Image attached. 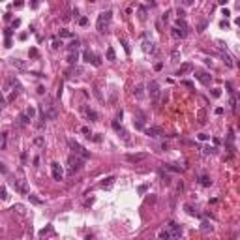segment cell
<instances>
[{
    "mask_svg": "<svg viewBox=\"0 0 240 240\" xmlns=\"http://www.w3.org/2000/svg\"><path fill=\"white\" fill-rule=\"evenodd\" d=\"M28 199H30V203H34V204H41V199H38V197H36V195H28Z\"/></svg>",
    "mask_w": 240,
    "mask_h": 240,
    "instance_id": "cell-31",
    "label": "cell"
},
{
    "mask_svg": "<svg viewBox=\"0 0 240 240\" xmlns=\"http://www.w3.org/2000/svg\"><path fill=\"white\" fill-rule=\"evenodd\" d=\"M220 24H221V28H227V26H229V23H227V21H221Z\"/></svg>",
    "mask_w": 240,
    "mask_h": 240,
    "instance_id": "cell-55",
    "label": "cell"
},
{
    "mask_svg": "<svg viewBox=\"0 0 240 240\" xmlns=\"http://www.w3.org/2000/svg\"><path fill=\"white\" fill-rule=\"evenodd\" d=\"M221 58H223V62H225L227 68H231V66H233V60H231V56H229L227 53H221Z\"/></svg>",
    "mask_w": 240,
    "mask_h": 240,
    "instance_id": "cell-23",
    "label": "cell"
},
{
    "mask_svg": "<svg viewBox=\"0 0 240 240\" xmlns=\"http://www.w3.org/2000/svg\"><path fill=\"white\" fill-rule=\"evenodd\" d=\"M199 139L201 141H206V139H208V135H206V133H199Z\"/></svg>",
    "mask_w": 240,
    "mask_h": 240,
    "instance_id": "cell-52",
    "label": "cell"
},
{
    "mask_svg": "<svg viewBox=\"0 0 240 240\" xmlns=\"http://www.w3.org/2000/svg\"><path fill=\"white\" fill-rule=\"evenodd\" d=\"M159 177H161V182L165 184V186H169V184H171V177H169V175H165V173H159Z\"/></svg>",
    "mask_w": 240,
    "mask_h": 240,
    "instance_id": "cell-28",
    "label": "cell"
},
{
    "mask_svg": "<svg viewBox=\"0 0 240 240\" xmlns=\"http://www.w3.org/2000/svg\"><path fill=\"white\" fill-rule=\"evenodd\" d=\"M83 60H85V62H92V64H94L96 62V54L90 53V51H85V53H83Z\"/></svg>",
    "mask_w": 240,
    "mask_h": 240,
    "instance_id": "cell-17",
    "label": "cell"
},
{
    "mask_svg": "<svg viewBox=\"0 0 240 240\" xmlns=\"http://www.w3.org/2000/svg\"><path fill=\"white\" fill-rule=\"evenodd\" d=\"M79 24H81V26H86V24H88V17H79Z\"/></svg>",
    "mask_w": 240,
    "mask_h": 240,
    "instance_id": "cell-37",
    "label": "cell"
},
{
    "mask_svg": "<svg viewBox=\"0 0 240 240\" xmlns=\"http://www.w3.org/2000/svg\"><path fill=\"white\" fill-rule=\"evenodd\" d=\"M24 114H26V116H28V118H30V120H32V118L36 116V109H34V107H26V111H24Z\"/></svg>",
    "mask_w": 240,
    "mask_h": 240,
    "instance_id": "cell-26",
    "label": "cell"
},
{
    "mask_svg": "<svg viewBox=\"0 0 240 240\" xmlns=\"http://www.w3.org/2000/svg\"><path fill=\"white\" fill-rule=\"evenodd\" d=\"M197 116H199V124H204V122H206V120H204V111H203V109L199 111V114H197Z\"/></svg>",
    "mask_w": 240,
    "mask_h": 240,
    "instance_id": "cell-36",
    "label": "cell"
},
{
    "mask_svg": "<svg viewBox=\"0 0 240 240\" xmlns=\"http://www.w3.org/2000/svg\"><path fill=\"white\" fill-rule=\"evenodd\" d=\"M13 210H17L19 214H24V208L21 206V204H15V206H13Z\"/></svg>",
    "mask_w": 240,
    "mask_h": 240,
    "instance_id": "cell-42",
    "label": "cell"
},
{
    "mask_svg": "<svg viewBox=\"0 0 240 240\" xmlns=\"http://www.w3.org/2000/svg\"><path fill=\"white\" fill-rule=\"evenodd\" d=\"M111 17H113V13L111 11H101L100 17H98V30L100 32H105L109 26V23H111Z\"/></svg>",
    "mask_w": 240,
    "mask_h": 240,
    "instance_id": "cell-1",
    "label": "cell"
},
{
    "mask_svg": "<svg viewBox=\"0 0 240 240\" xmlns=\"http://www.w3.org/2000/svg\"><path fill=\"white\" fill-rule=\"evenodd\" d=\"M177 28H182V30H186V23H184V21H182V19H178V21H177Z\"/></svg>",
    "mask_w": 240,
    "mask_h": 240,
    "instance_id": "cell-34",
    "label": "cell"
},
{
    "mask_svg": "<svg viewBox=\"0 0 240 240\" xmlns=\"http://www.w3.org/2000/svg\"><path fill=\"white\" fill-rule=\"evenodd\" d=\"M171 34H173V38H177V40H182V38H186V30H182V28H177V26H173Z\"/></svg>",
    "mask_w": 240,
    "mask_h": 240,
    "instance_id": "cell-13",
    "label": "cell"
},
{
    "mask_svg": "<svg viewBox=\"0 0 240 240\" xmlns=\"http://www.w3.org/2000/svg\"><path fill=\"white\" fill-rule=\"evenodd\" d=\"M11 64H13L17 69H26V64H24L23 60H19V58H13V60H11Z\"/></svg>",
    "mask_w": 240,
    "mask_h": 240,
    "instance_id": "cell-19",
    "label": "cell"
},
{
    "mask_svg": "<svg viewBox=\"0 0 240 240\" xmlns=\"http://www.w3.org/2000/svg\"><path fill=\"white\" fill-rule=\"evenodd\" d=\"M184 208L188 210V214H195V210H193V206H191V204H186V206H184Z\"/></svg>",
    "mask_w": 240,
    "mask_h": 240,
    "instance_id": "cell-46",
    "label": "cell"
},
{
    "mask_svg": "<svg viewBox=\"0 0 240 240\" xmlns=\"http://www.w3.org/2000/svg\"><path fill=\"white\" fill-rule=\"evenodd\" d=\"M79 60V53H69V56H68V62L69 64H75Z\"/></svg>",
    "mask_w": 240,
    "mask_h": 240,
    "instance_id": "cell-27",
    "label": "cell"
},
{
    "mask_svg": "<svg viewBox=\"0 0 240 240\" xmlns=\"http://www.w3.org/2000/svg\"><path fill=\"white\" fill-rule=\"evenodd\" d=\"M60 45H62V41H58V40H53V49H58Z\"/></svg>",
    "mask_w": 240,
    "mask_h": 240,
    "instance_id": "cell-43",
    "label": "cell"
},
{
    "mask_svg": "<svg viewBox=\"0 0 240 240\" xmlns=\"http://www.w3.org/2000/svg\"><path fill=\"white\" fill-rule=\"evenodd\" d=\"M73 34L69 30H66V28H64V30H60V38H71Z\"/></svg>",
    "mask_w": 240,
    "mask_h": 240,
    "instance_id": "cell-32",
    "label": "cell"
},
{
    "mask_svg": "<svg viewBox=\"0 0 240 240\" xmlns=\"http://www.w3.org/2000/svg\"><path fill=\"white\" fill-rule=\"evenodd\" d=\"M4 36H6V40L11 38V28H6V30H4Z\"/></svg>",
    "mask_w": 240,
    "mask_h": 240,
    "instance_id": "cell-44",
    "label": "cell"
},
{
    "mask_svg": "<svg viewBox=\"0 0 240 240\" xmlns=\"http://www.w3.org/2000/svg\"><path fill=\"white\" fill-rule=\"evenodd\" d=\"M34 145H36V146H43V145H45V139H43V137H36V139H34Z\"/></svg>",
    "mask_w": 240,
    "mask_h": 240,
    "instance_id": "cell-30",
    "label": "cell"
},
{
    "mask_svg": "<svg viewBox=\"0 0 240 240\" xmlns=\"http://www.w3.org/2000/svg\"><path fill=\"white\" fill-rule=\"evenodd\" d=\"M158 236H159V240H173V235H171L169 229H161Z\"/></svg>",
    "mask_w": 240,
    "mask_h": 240,
    "instance_id": "cell-18",
    "label": "cell"
},
{
    "mask_svg": "<svg viewBox=\"0 0 240 240\" xmlns=\"http://www.w3.org/2000/svg\"><path fill=\"white\" fill-rule=\"evenodd\" d=\"M49 233H51V227H45V229L40 231V236H45V235H49Z\"/></svg>",
    "mask_w": 240,
    "mask_h": 240,
    "instance_id": "cell-39",
    "label": "cell"
},
{
    "mask_svg": "<svg viewBox=\"0 0 240 240\" xmlns=\"http://www.w3.org/2000/svg\"><path fill=\"white\" fill-rule=\"evenodd\" d=\"M171 62H180V53L178 51H173L171 53Z\"/></svg>",
    "mask_w": 240,
    "mask_h": 240,
    "instance_id": "cell-29",
    "label": "cell"
},
{
    "mask_svg": "<svg viewBox=\"0 0 240 240\" xmlns=\"http://www.w3.org/2000/svg\"><path fill=\"white\" fill-rule=\"evenodd\" d=\"M83 161H85V159L81 158V156H69L68 158V163H69V173H77L79 169L83 167Z\"/></svg>",
    "mask_w": 240,
    "mask_h": 240,
    "instance_id": "cell-2",
    "label": "cell"
},
{
    "mask_svg": "<svg viewBox=\"0 0 240 240\" xmlns=\"http://www.w3.org/2000/svg\"><path fill=\"white\" fill-rule=\"evenodd\" d=\"M146 88H148V94H150L152 100H158V98H159V92H161V90H159V83L158 81H150Z\"/></svg>",
    "mask_w": 240,
    "mask_h": 240,
    "instance_id": "cell-4",
    "label": "cell"
},
{
    "mask_svg": "<svg viewBox=\"0 0 240 240\" xmlns=\"http://www.w3.org/2000/svg\"><path fill=\"white\" fill-rule=\"evenodd\" d=\"M79 45H81V43H79V40H73L71 43H69L68 45V49H69V53H77V49H79Z\"/></svg>",
    "mask_w": 240,
    "mask_h": 240,
    "instance_id": "cell-20",
    "label": "cell"
},
{
    "mask_svg": "<svg viewBox=\"0 0 240 240\" xmlns=\"http://www.w3.org/2000/svg\"><path fill=\"white\" fill-rule=\"evenodd\" d=\"M81 132L85 133L86 137H90V135H88V133H90V128H86V126H85V128H81Z\"/></svg>",
    "mask_w": 240,
    "mask_h": 240,
    "instance_id": "cell-47",
    "label": "cell"
},
{
    "mask_svg": "<svg viewBox=\"0 0 240 240\" xmlns=\"http://www.w3.org/2000/svg\"><path fill=\"white\" fill-rule=\"evenodd\" d=\"M114 184V177H107V178H103V180L100 182V188H103V190H109V188Z\"/></svg>",
    "mask_w": 240,
    "mask_h": 240,
    "instance_id": "cell-12",
    "label": "cell"
},
{
    "mask_svg": "<svg viewBox=\"0 0 240 240\" xmlns=\"http://www.w3.org/2000/svg\"><path fill=\"white\" fill-rule=\"evenodd\" d=\"M105 56H107V60H109V62H113V60L116 58V54H114V49H113V47H109V49H107Z\"/></svg>",
    "mask_w": 240,
    "mask_h": 240,
    "instance_id": "cell-22",
    "label": "cell"
},
{
    "mask_svg": "<svg viewBox=\"0 0 240 240\" xmlns=\"http://www.w3.org/2000/svg\"><path fill=\"white\" fill-rule=\"evenodd\" d=\"M199 184L204 186V188H208V186H212V178H210L208 175H201V177H199Z\"/></svg>",
    "mask_w": 240,
    "mask_h": 240,
    "instance_id": "cell-15",
    "label": "cell"
},
{
    "mask_svg": "<svg viewBox=\"0 0 240 240\" xmlns=\"http://www.w3.org/2000/svg\"><path fill=\"white\" fill-rule=\"evenodd\" d=\"M30 56L32 58H38V49H30Z\"/></svg>",
    "mask_w": 240,
    "mask_h": 240,
    "instance_id": "cell-49",
    "label": "cell"
},
{
    "mask_svg": "<svg viewBox=\"0 0 240 240\" xmlns=\"http://www.w3.org/2000/svg\"><path fill=\"white\" fill-rule=\"evenodd\" d=\"M145 132H146V135L152 137V139H156V137H161V135H163V130H161V128H146Z\"/></svg>",
    "mask_w": 240,
    "mask_h": 240,
    "instance_id": "cell-8",
    "label": "cell"
},
{
    "mask_svg": "<svg viewBox=\"0 0 240 240\" xmlns=\"http://www.w3.org/2000/svg\"><path fill=\"white\" fill-rule=\"evenodd\" d=\"M69 146H71V148L75 150V154L81 156L83 159H88V158H90V152H88V150H85L81 145H79V143H75V141H69Z\"/></svg>",
    "mask_w": 240,
    "mask_h": 240,
    "instance_id": "cell-3",
    "label": "cell"
},
{
    "mask_svg": "<svg viewBox=\"0 0 240 240\" xmlns=\"http://www.w3.org/2000/svg\"><path fill=\"white\" fill-rule=\"evenodd\" d=\"M6 143H8V133H2V150L6 148Z\"/></svg>",
    "mask_w": 240,
    "mask_h": 240,
    "instance_id": "cell-38",
    "label": "cell"
},
{
    "mask_svg": "<svg viewBox=\"0 0 240 240\" xmlns=\"http://www.w3.org/2000/svg\"><path fill=\"white\" fill-rule=\"evenodd\" d=\"M235 23H236V24H238V26H240V17H238V19H236V21H235Z\"/></svg>",
    "mask_w": 240,
    "mask_h": 240,
    "instance_id": "cell-57",
    "label": "cell"
},
{
    "mask_svg": "<svg viewBox=\"0 0 240 240\" xmlns=\"http://www.w3.org/2000/svg\"><path fill=\"white\" fill-rule=\"evenodd\" d=\"M177 13H178V19H184V15H186L182 8H178V9H177Z\"/></svg>",
    "mask_w": 240,
    "mask_h": 240,
    "instance_id": "cell-45",
    "label": "cell"
},
{
    "mask_svg": "<svg viewBox=\"0 0 240 240\" xmlns=\"http://www.w3.org/2000/svg\"><path fill=\"white\" fill-rule=\"evenodd\" d=\"M191 68H193V66H191V64H182L180 68L177 69V73H175V75H184V73L191 71Z\"/></svg>",
    "mask_w": 240,
    "mask_h": 240,
    "instance_id": "cell-16",
    "label": "cell"
},
{
    "mask_svg": "<svg viewBox=\"0 0 240 240\" xmlns=\"http://www.w3.org/2000/svg\"><path fill=\"white\" fill-rule=\"evenodd\" d=\"M19 24H21V21H19V19H15L13 23H11V26H13V28H17V26H19Z\"/></svg>",
    "mask_w": 240,
    "mask_h": 240,
    "instance_id": "cell-51",
    "label": "cell"
},
{
    "mask_svg": "<svg viewBox=\"0 0 240 240\" xmlns=\"http://www.w3.org/2000/svg\"><path fill=\"white\" fill-rule=\"evenodd\" d=\"M169 13H171V11H165V13L161 15V19H163V21H167V19H169Z\"/></svg>",
    "mask_w": 240,
    "mask_h": 240,
    "instance_id": "cell-53",
    "label": "cell"
},
{
    "mask_svg": "<svg viewBox=\"0 0 240 240\" xmlns=\"http://www.w3.org/2000/svg\"><path fill=\"white\" fill-rule=\"evenodd\" d=\"M120 41H122V45H124V49H126V53H130V45H128V40H126V38H120Z\"/></svg>",
    "mask_w": 240,
    "mask_h": 240,
    "instance_id": "cell-35",
    "label": "cell"
},
{
    "mask_svg": "<svg viewBox=\"0 0 240 240\" xmlns=\"http://www.w3.org/2000/svg\"><path fill=\"white\" fill-rule=\"evenodd\" d=\"M28 124H30V118L23 113L21 116H19V126H28Z\"/></svg>",
    "mask_w": 240,
    "mask_h": 240,
    "instance_id": "cell-21",
    "label": "cell"
},
{
    "mask_svg": "<svg viewBox=\"0 0 240 240\" xmlns=\"http://www.w3.org/2000/svg\"><path fill=\"white\" fill-rule=\"evenodd\" d=\"M51 173H53V178H54V180L60 182L64 178V169L60 167V163H56V161L51 163Z\"/></svg>",
    "mask_w": 240,
    "mask_h": 240,
    "instance_id": "cell-5",
    "label": "cell"
},
{
    "mask_svg": "<svg viewBox=\"0 0 240 240\" xmlns=\"http://www.w3.org/2000/svg\"><path fill=\"white\" fill-rule=\"evenodd\" d=\"M195 79H199L203 85H210V81H212V77L206 71H195Z\"/></svg>",
    "mask_w": 240,
    "mask_h": 240,
    "instance_id": "cell-7",
    "label": "cell"
},
{
    "mask_svg": "<svg viewBox=\"0 0 240 240\" xmlns=\"http://www.w3.org/2000/svg\"><path fill=\"white\" fill-rule=\"evenodd\" d=\"M146 190H148V186H146V184H143V186H139V190H137V191L143 195V193H146Z\"/></svg>",
    "mask_w": 240,
    "mask_h": 240,
    "instance_id": "cell-40",
    "label": "cell"
},
{
    "mask_svg": "<svg viewBox=\"0 0 240 240\" xmlns=\"http://www.w3.org/2000/svg\"><path fill=\"white\" fill-rule=\"evenodd\" d=\"M204 26H206V23H201V24H199V32H203Z\"/></svg>",
    "mask_w": 240,
    "mask_h": 240,
    "instance_id": "cell-56",
    "label": "cell"
},
{
    "mask_svg": "<svg viewBox=\"0 0 240 240\" xmlns=\"http://www.w3.org/2000/svg\"><path fill=\"white\" fill-rule=\"evenodd\" d=\"M133 96H135L137 100H143V98H145V86H143V85H135V88H133Z\"/></svg>",
    "mask_w": 240,
    "mask_h": 240,
    "instance_id": "cell-10",
    "label": "cell"
},
{
    "mask_svg": "<svg viewBox=\"0 0 240 240\" xmlns=\"http://www.w3.org/2000/svg\"><path fill=\"white\" fill-rule=\"evenodd\" d=\"M86 240H94V238H92V236H86Z\"/></svg>",
    "mask_w": 240,
    "mask_h": 240,
    "instance_id": "cell-58",
    "label": "cell"
},
{
    "mask_svg": "<svg viewBox=\"0 0 240 240\" xmlns=\"http://www.w3.org/2000/svg\"><path fill=\"white\" fill-rule=\"evenodd\" d=\"M203 154L204 156H212V154H216V148H214V146H204V148H203Z\"/></svg>",
    "mask_w": 240,
    "mask_h": 240,
    "instance_id": "cell-25",
    "label": "cell"
},
{
    "mask_svg": "<svg viewBox=\"0 0 240 240\" xmlns=\"http://www.w3.org/2000/svg\"><path fill=\"white\" fill-rule=\"evenodd\" d=\"M212 229H214V227L210 225L208 221H203V223H201V231H203V233H210Z\"/></svg>",
    "mask_w": 240,
    "mask_h": 240,
    "instance_id": "cell-24",
    "label": "cell"
},
{
    "mask_svg": "<svg viewBox=\"0 0 240 240\" xmlns=\"http://www.w3.org/2000/svg\"><path fill=\"white\" fill-rule=\"evenodd\" d=\"M139 13H141V19H146V11H145V8H139Z\"/></svg>",
    "mask_w": 240,
    "mask_h": 240,
    "instance_id": "cell-48",
    "label": "cell"
},
{
    "mask_svg": "<svg viewBox=\"0 0 240 240\" xmlns=\"http://www.w3.org/2000/svg\"><path fill=\"white\" fill-rule=\"evenodd\" d=\"M212 96H214V98H220V96H221V90H220V88H214V90H212Z\"/></svg>",
    "mask_w": 240,
    "mask_h": 240,
    "instance_id": "cell-41",
    "label": "cell"
},
{
    "mask_svg": "<svg viewBox=\"0 0 240 240\" xmlns=\"http://www.w3.org/2000/svg\"><path fill=\"white\" fill-rule=\"evenodd\" d=\"M83 111H85L86 118H88V120H90V122H98V120H100V114L96 113L94 109H90V107H85V109H83Z\"/></svg>",
    "mask_w": 240,
    "mask_h": 240,
    "instance_id": "cell-6",
    "label": "cell"
},
{
    "mask_svg": "<svg viewBox=\"0 0 240 240\" xmlns=\"http://www.w3.org/2000/svg\"><path fill=\"white\" fill-rule=\"evenodd\" d=\"M11 184H13V188L17 191H21V193H24V195H30V193H28V190H26V186H23L19 180H11Z\"/></svg>",
    "mask_w": 240,
    "mask_h": 240,
    "instance_id": "cell-14",
    "label": "cell"
},
{
    "mask_svg": "<svg viewBox=\"0 0 240 240\" xmlns=\"http://www.w3.org/2000/svg\"><path fill=\"white\" fill-rule=\"evenodd\" d=\"M180 85H184V86H188V88H193V85H191L190 81H180Z\"/></svg>",
    "mask_w": 240,
    "mask_h": 240,
    "instance_id": "cell-50",
    "label": "cell"
},
{
    "mask_svg": "<svg viewBox=\"0 0 240 240\" xmlns=\"http://www.w3.org/2000/svg\"><path fill=\"white\" fill-rule=\"evenodd\" d=\"M161 68H163V64H156V66H154V69H156V71H159Z\"/></svg>",
    "mask_w": 240,
    "mask_h": 240,
    "instance_id": "cell-54",
    "label": "cell"
},
{
    "mask_svg": "<svg viewBox=\"0 0 240 240\" xmlns=\"http://www.w3.org/2000/svg\"><path fill=\"white\" fill-rule=\"evenodd\" d=\"M143 51H145V53H154V51H156L154 41H150V40H143Z\"/></svg>",
    "mask_w": 240,
    "mask_h": 240,
    "instance_id": "cell-11",
    "label": "cell"
},
{
    "mask_svg": "<svg viewBox=\"0 0 240 240\" xmlns=\"http://www.w3.org/2000/svg\"><path fill=\"white\" fill-rule=\"evenodd\" d=\"M0 197H2V201L8 199V190H6V186H2V190H0Z\"/></svg>",
    "mask_w": 240,
    "mask_h": 240,
    "instance_id": "cell-33",
    "label": "cell"
},
{
    "mask_svg": "<svg viewBox=\"0 0 240 240\" xmlns=\"http://www.w3.org/2000/svg\"><path fill=\"white\" fill-rule=\"evenodd\" d=\"M126 159L132 161V163H139V161H143V159H146V154H128Z\"/></svg>",
    "mask_w": 240,
    "mask_h": 240,
    "instance_id": "cell-9",
    "label": "cell"
}]
</instances>
